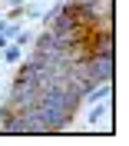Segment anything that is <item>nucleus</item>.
Segmentation results:
<instances>
[{
  "label": "nucleus",
  "instance_id": "obj_3",
  "mask_svg": "<svg viewBox=\"0 0 129 146\" xmlns=\"http://www.w3.org/2000/svg\"><path fill=\"white\" fill-rule=\"evenodd\" d=\"M0 27H3V13H0Z\"/></svg>",
  "mask_w": 129,
  "mask_h": 146
},
{
  "label": "nucleus",
  "instance_id": "obj_2",
  "mask_svg": "<svg viewBox=\"0 0 129 146\" xmlns=\"http://www.w3.org/2000/svg\"><path fill=\"white\" fill-rule=\"evenodd\" d=\"M86 3H93V0H73V7H86Z\"/></svg>",
  "mask_w": 129,
  "mask_h": 146
},
{
  "label": "nucleus",
  "instance_id": "obj_1",
  "mask_svg": "<svg viewBox=\"0 0 129 146\" xmlns=\"http://www.w3.org/2000/svg\"><path fill=\"white\" fill-rule=\"evenodd\" d=\"M20 56H23V46L20 43H7L3 46V60H7V63H17Z\"/></svg>",
  "mask_w": 129,
  "mask_h": 146
}]
</instances>
